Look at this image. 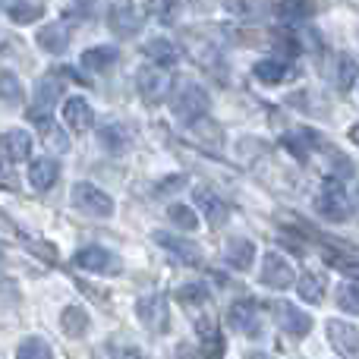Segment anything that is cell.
Instances as JSON below:
<instances>
[{
	"mask_svg": "<svg viewBox=\"0 0 359 359\" xmlns=\"http://www.w3.org/2000/svg\"><path fill=\"white\" fill-rule=\"evenodd\" d=\"M107 25L114 29V35L133 38L139 32V25H142V16H139V10L130 0H114L111 10H107Z\"/></svg>",
	"mask_w": 359,
	"mask_h": 359,
	"instance_id": "cell-7",
	"label": "cell"
},
{
	"mask_svg": "<svg viewBox=\"0 0 359 359\" xmlns=\"http://www.w3.org/2000/svg\"><path fill=\"white\" fill-rule=\"evenodd\" d=\"M0 155L13 164L25 161V158L32 155V136L25 130H6L4 136H0Z\"/></svg>",
	"mask_w": 359,
	"mask_h": 359,
	"instance_id": "cell-15",
	"label": "cell"
},
{
	"mask_svg": "<svg viewBox=\"0 0 359 359\" xmlns=\"http://www.w3.org/2000/svg\"><path fill=\"white\" fill-rule=\"evenodd\" d=\"M208 92H205L202 86H196V82L189 79H180L177 82V92H174V114L180 120H196V117H205L208 114Z\"/></svg>",
	"mask_w": 359,
	"mask_h": 359,
	"instance_id": "cell-1",
	"label": "cell"
},
{
	"mask_svg": "<svg viewBox=\"0 0 359 359\" xmlns=\"http://www.w3.org/2000/svg\"><path fill=\"white\" fill-rule=\"evenodd\" d=\"M155 243H158V246H164V249H170L174 255H180L186 265H202V262H205L202 249H198L196 243L183 240V236H170V233H164V230H158V233H155Z\"/></svg>",
	"mask_w": 359,
	"mask_h": 359,
	"instance_id": "cell-16",
	"label": "cell"
},
{
	"mask_svg": "<svg viewBox=\"0 0 359 359\" xmlns=\"http://www.w3.org/2000/svg\"><path fill=\"white\" fill-rule=\"evenodd\" d=\"M168 217H170V224H177L180 230H196V224H198V215L189 208V205H170Z\"/></svg>",
	"mask_w": 359,
	"mask_h": 359,
	"instance_id": "cell-34",
	"label": "cell"
},
{
	"mask_svg": "<svg viewBox=\"0 0 359 359\" xmlns=\"http://www.w3.org/2000/svg\"><path fill=\"white\" fill-rule=\"evenodd\" d=\"M337 306H341L344 312H353V316H359V284L353 280V284H344L341 293H337Z\"/></svg>",
	"mask_w": 359,
	"mask_h": 359,
	"instance_id": "cell-35",
	"label": "cell"
},
{
	"mask_svg": "<svg viewBox=\"0 0 359 359\" xmlns=\"http://www.w3.org/2000/svg\"><path fill=\"white\" fill-rule=\"evenodd\" d=\"M117 63V48L111 44H101V48H88L82 54V67L92 69V73H107V69Z\"/></svg>",
	"mask_w": 359,
	"mask_h": 359,
	"instance_id": "cell-23",
	"label": "cell"
},
{
	"mask_svg": "<svg viewBox=\"0 0 359 359\" xmlns=\"http://www.w3.org/2000/svg\"><path fill=\"white\" fill-rule=\"evenodd\" d=\"M255 259V246L249 240H233L227 243V265L233 268H249Z\"/></svg>",
	"mask_w": 359,
	"mask_h": 359,
	"instance_id": "cell-30",
	"label": "cell"
},
{
	"mask_svg": "<svg viewBox=\"0 0 359 359\" xmlns=\"http://www.w3.org/2000/svg\"><path fill=\"white\" fill-rule=\"evenodd\" d=\"M274 13L280 19H287V22H297V19H306L316 13V0H278Z\"/></svg>",
	"mask_w": 359,
	"mask_h": 359,
	"instance_id": "cell-27",
	"label": "cell"
},
{
	"mask_svg": "<svg viewBox=\"0 0 359 359\" xmlns=\"http://www.w3.org/2000/svg\"><path fill=\"white\" fill-rule=\"evenodd\" d=\"M316 211L325 217V221H347L350 217V202H347V192L337 180H328L322 186V192L316 196Z\"/></svg>",
	"mask_w": 359,
	"mask_h": 359,
	"instance_id": "cell-3",
	"label": "cell"
},
{
	"mask_svg": "<svg viewBox=\"0 0 359 359\" xmlns=\"http://www.w3.org/2000/svg\"><path fill=\"white\" fill-rule=\"evenodd\" d=\"M356 79H359V63H356V57L341 54V60H337V88H341V92H350V88L356 86Z\"/></svg>",
	"mask_w": 359,
	"mask_h": 359,
	"instance_id": "cell-31",
	"label": "cell"
},
{
	"mask_svg": "<svg viewBox=\"0 0 359 359\" xmlns=\"http://www.w3.org/2000/svg\"><path fill=\"white\" fill-rule=\"evenodd\" d=\"M262 284L278 287V290L290 287V284H293V268H290V262H287L284 255H278V252H268L265 262H262Z\"/></svg>",
	"mask_w": 359,
	"mask_h": 359,
	"instance_id": "cell-12",
	"label": "cell"
},
{
	"mask_svg": "<svg viewBox=\"0 0 359 359\" xmlns=\"http://www.w3.org/2000/svg\"><path fill=\"white\" fill-rule=\"evenodd\" d=\"M98 139H101V145H104V151H111V155H123V151H130V142H133L130 130H126L123 123H107L104 130L98 133Z\"/></svg>",
	"mask_w": 359,
	"mask_h": 359,
	"instance_id": "cell-20",
	"label": "cell"
},
{
	"mask_svg": "<svg viewBox=\"0 0 359 359\" xmlns=\"http://www.w3.org/2000/svg\"><path fill=\"white\" fill-rule=\"evenodd\" d=\"M76 268H82V271H92V274H114L120 271V262L114 259L107 249L101 246H88L82 249V252H76Z\"/></svg>",
	"mask_w": 359,
	"mask_h": 359,
	"instance_id": "cell-10",
	"label": "cell"
},
{
	"mask_svg": "<svg viewBox=\"0 0 359 359\" xmlns=\"http://www.w3.org/2000/svg\"><path fill=\"white\" fill-rule=\"evenodd\" d=\"M60 328L67 337H82L88 331V316L86 309H79V306H67L60 316Z\"/></svg>",
	"mask_w": 359,
	"mask_h": 359,
	"instance_id": "cell-26",
	"label": "cell"
},
{
	"mask_svg": "<svg viewBox=\"0 0 359 359\" xmlns=\"http://www.w3.org/2000/svg\"><path fill=\"white\" fill-rule=\"evenodd\" d=\"M142 54L149 57L155 67H174L180 60V50L174 41H168V38H151V41L142 44Z\"/></svg>",
	"mask_w": 359,
	"mask_h": 359,
	"instance_id": "cell-19",
	"label": "cell"
},
{
	"mask_svg": "<svg viewBox=\"0 0 359 359\" xmlns=\"http://www.w3.org/2000/svg\"><path fill=\"white\" fill-rule=\"evenodd\" d=\"M136 88L145 104H161L170 92V76L164 67H142L136 73Z\"/></svg>",
	"mask_w": 359,
	"mask_h": 359,
	"instance_id": "cell-4",
	"label": "cell"
},
{
	"mask_svg": "<svg viewBox=\"0 0 359 359\" xmlns=\"http://www.w3.org/2000/svg\"><path fill=\"white\" fill-rule=\"evenodd\" d=\"M92 107H88L86 98H67V104H63V123L69 126L73 133H88L92 130Z\"/></svg>",
	"mask_w": 359,
	"mask_h": 359,
	"instance_id": "cell-17",
	"label": "cell"
},
{
	"mask_svg": "<svg viewBox=\"0 0 359 359\" xmlns=\"http://www.w3.org/2000/svg\"><path fill=\"white\" fill-rule=\"evenodd\" d=\"M230 325H233L240 334L246 337H255L262 331V309L255 299H236L233 306H230Z\"/></svg>",
	"mask_w": 359,
	"mask_h": 359,
	"instance_id": "cell-8",
	"label": "cell"
},
{
	"mask_svg": "<svg viewBox=\"0 0 359 359\" xmlns=\"http://www.w3.org/2000/svg\"><path fill=\"white\" fill-rule=\"evenodd\" d=\"M38 44H41L44 50H50V54H63L69 44V29L63 22H50L44 25L41 32H38Z\"/></svg>",
	"mask_w": 359,
	"mask_h": 359,
	"instance_id": "cell-22",
	"label": "cell"
},
{
	"mask_svg": "<svg viewBox=\"0 0 359 359\" xmlns=\"http://www.w3.org/2000/svg\"><path fill=\"white\" fill-rule=\"evenodd\" d=\"M136 316L142 322V328H149L151 334H164L170 328V306L164 293H149L136 303Z\"/></svg>",
	"mask_w": 359,
	"mask_h": 359,
	"instance_id": "cell-2",
	"label": "cell"
},
{
	"mask_svg": "<svg viewBox=\"0 0 359 359\" xmlns=\"http://www.w3.org/2000/svg\"><path fill=\"white\" fill-rule=\"evenodd\" d=\"M177 299L183 306H198V303H205V299H208V293H205L198 284H183L177 290Z\"/></svg>",
	"mask_w": 359,
	"mask_h": 359,
	"instance_id": "cell-36",
	"label": "cell"
},
{
	"mask_svg": "<svg viewBox=\"0 0 359 359\" xmlns=\"http://www.w3.org/2000/svg\"><path fill=\"white\" fill-rule=\"evenodd\" d=\"M16 359H54V353H50V347L41 337H25L16 347Z\"/></svg>",
	"mask_w": 359,
	"mask_h": 359,
	"instance_id": "cell-33",
	"label": "cell"
},
{
	"mask_svg": "<svg viewBox=\"0 0 359 359\" xmlns=\"http://www.w3.org/2000/svg\"><path fill=\"white\" fill-rule=\"evenodd\" d=\"M325 287H328V280H325V274H316V271H309V274H303L299 278V297L306 299V303H322V297H325Z\"/></svg>",
	"mask_w": 359,
	"mask_h": 359,
	"instance_id": "cell-29",
	"label": "cell"
},
{
	"mask_svg": "<svg viewBox=\"0 0 359 359\" xmlns=\"http://www.w3.org/2000/svg\"><path fill=\"white\" fill-rule=\"evenodd\" d=\"M0 101L6 107L22 104V86H19V79L13 73H0Z\"/></svg>",
	"mask_w": 359,
	"mask_h": 359,
	"instance_id": "cell-32",
	"label": "cell"
},
{
	"mask_svg": "<svg viewBox=\"0 0 359 359\" xmlns=\"http://www.w3.org/2000/svg\"><path fill=\"white\" fill-rule=\"evenodd\" d=\"M353 202L359 205V183H356V192H353Z\"/></svg>",
	"mask_w": 359,
	"mask_h": 359,
	"instance_id": "cell-41",
	"label": "cell"
},
{
	"mask_svg": "<svg viewBox=\"0 0 359 359\" xmlns=\"http://www.w3.org/2000/svg\"><path fill=\"white\" fill-rule=\"evenodd\" d=\"M246 359H274V356H268V353H249Z\"/></svg>",
	"mask_w": 359,
	"mask_h": 359,
	"instance_id": "cell-40",
	"label": "cell"
},
{
	"mask_svg": "<svg viewBox=\"0 0 359 359\" xmlns=\"http://www.w3.org/2000/svg\"><path fill=\"white\" fill-rule=\"evenodd\" d=\"M271 309H274V316H278V325L287 331V334L306 337V334L312 331V318L306 316L303 309H297L293 303H274Z\"/></svg>",
	"mask_w": 359,
	"mask_h": 359,
	"instance_id": "cell-11",
	"label": "cell"
},
{
	"mask_svg": "<svg viewBox=\"0 0 359 359\" xmlns=\"http://www.w3.org/2000/svg\"><path fill=\"white\" fill-rule=\"evenodd\" d=\"M252 73H255V79L268 82V86H278V82L287 79V63L278 60V57H268V60H259V63H255Z\"/></svg>",
	"mask_w": 359,
	"mask_h": 359,
	"instance_id": "cell-28",
	"label": "cell"
},
{
	"mask_svg": "<svg viewBox=\"0 0 359 359\" xmlns=\"http://www.w3.org/2000/svg\"><path fill=\"white\" fill-rule=\"evenodd\" d=\"M0 6H4V13L16 25H29V22H35V19L41 16V6L29 4V0H0Z\"/></svg>",
	"mask_w": 359,
	"mask_h": 359,
	"instance_id": "cell-25",
	"label": "cell"
},
{
	"mask_svg": "<svg viewBox=\"0 0 359 359\" xmlns=\"http://www.w3.org/2000/svg\"><path fill=\"white\" fill-rule=\"evenodd\" d=\"M328 341L334 344V350L337 353H344V356H356L359 353V328H353L350 322L331 318L328 322Z\"/></svg>",
	"mask_w": 359,
	"mask_h": 359,
	"instance_id": "cell-13",
	"label": "cell"
},
{
	"mask_svg": "<svg viewBox=\"0 0 359 359\" xmlns=\"http://www.w3.org/2000/svg\"><path fill=\"white\" fill-rule=\"evenodd\" d=\"M284 145L299 158V161H306L309 151L322 149V139H318L312 130H297V133H290V136H284Z\"/></svg>",
	"mask_w": 359,
	"mask_h": 359,
	"instance_id": "cell-24",
	"label": "cell"
},
{
	"mask_svg": "<svg viewBox=\"0 0 359 359\" xmlns=\"http://www.w3.org/2000/svg\"><path fill=\"white\" fill-rule=\"evenodd\" d=\"M196 334H198V350H202L205 359H221L227 344H224V334L217 328V322L211 316L196 318Z\"/></svg>",
	"mask_w": 359,
	"mask_h": 359,
	"instance_id": "cell-9",
	"label": "cell"
},
{
	"mask_svg": "<svg viewBox=\"0 0 359 359\" xmlns=\"http://www.w3.org/2000/svg\"><path fill=\"white\" fill-rule=\"evenodd\" d=\"M60 95H63V82H60V76H57V73H48L44 79H38V86H35V104H32L29 117L35 120V123L48 120V111L57 104V101H60Z\"/></svg>",
	"mask_w": 359,
	"mask_h": 359,
	"instance_id": "cell-6",
	"label": "cell"
},
{
	"mask_svg": "<svg viewBox=\"0 0 359 359\" xmlns=\"http://www.w3.org/2000/svg\"><path fill=\"white\" fill-rule=\"evenodd\" d=\"M145 6H149L151 13H155L161 22H168V19H174V0H145Z\"/></svg>",
	"mask_w": 359,
	"mask_h": 359,
	"instance_id": "cell-37",
	"label": "cell"
},
{
	"mask_svg": "<svg viewBox=\"0 0 359 359\" xmlns=\"http://www.w3.org/2000/svg\"><path fill=\"white\" fill-rule=\"evenodd\" d=\"M120 359H145V356L139 353V350H123V353H120Z\"/></svg>",
	"mask_w": 359,
	"mask_h": 359,
	"instance_id": "cell-38",
	"label": "cell"
},
{
	"mask_svg": "<svg viewBox=\"0 0 359 359\" xmlns=\"http://www.w3.org/2000/svg\"><path fill=\"white\" fill-rule=\"evenodd\" d=\"M189 136L196 139L198 145H205V149H221V142H224V130L208 117L189 120Z\"/></svg>",
	"mask_w": 359,
	"mask_h": 359,
	"instance_id": "cell-18",
	"label": "cell"
},
{
	"mask_svg": "<svg viewBox=\"0 0 359 359\" xmlns=\"http://www.w3.org/2000/svg\"><path fill=\"white\" fill-rule=\"evenodd\" d=\"M350 139H353V142H356V145H359V123H356V126H353V130H350Z\"/></svg>",
	"mask_w": 359,
	"mask_h": 359,
	"instance_id": "cell-39",
	"label": "cell"
},
{
	"mask_svg": "<svg viewBox=\"0 0 359 359\" xmlns=\"http://www.w3.org/2000/svg\"><path fill=\"white\" fill-rule=\"evenodd\" d=\"M57 177H60V168H57V161H50V158H38V161H32L29 168V183L35 186V189H50V186L57 183Z\"/></svg>",
	"mask_w": 359,
	"mask_h": 359,
	"instance_id": "cell-21",
	"label": "cell"
},
{
	"mask_svg": "<svg viewBox=\"0 0 359 359\" xmlns=\"http://www.w3.org/2000/svg\"><path fill=\"white\" fill-rule=\"evenodd\" d=\"M192 198H196V205H198V208H202V215L208 217V224H211V227H224V224H227V217H230L227 205H224L221 198H217L211 189H205V186H198V189H192Z\"/></svg>",
	"mask_w": 359,
	"mask_h": 359,
	"instance_id": "cell-14",
	"label": "cell"
},
{
	"mask_svg": "<svg viewBox=\"0 0 359 359\" xmlns=\"http://www.w3.org/2000/svg\"><path fill=\"white\" fill-rule=\"evenodd\" d=\"M73 205L79 211H86V215H92V217H111L114 215L111 196L101 192L98 186H92V183H76L73 186Z\"/></svg>",
	"mask_w": 359,
	"mask_h": 359,
	"instance_id": "cell-5",
	"label": "cell"
}]
</instances>
